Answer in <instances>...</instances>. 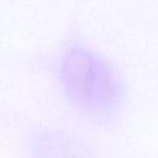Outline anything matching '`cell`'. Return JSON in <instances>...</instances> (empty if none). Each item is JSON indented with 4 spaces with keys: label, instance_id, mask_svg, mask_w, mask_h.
I'll list each match as a JSON object with an SVG mask.
<instances>
[{
    "label": "cell",
    "instance_id": "obj_1",
    "mask_svg": "<svg viewBox=\"0 0 158 158\" xmlns=\"http://www.w3.org/2000/svg\"><path fill=\"white\" fill-rule=\"evenodd\" d=\"M63 77L72 96L89 109L110 104L115 98V84L109 69L83 48H74L67 54Z\"/></svg>",
    "mask_w": 158,
    "mask_h": 158
}]
</instances>
